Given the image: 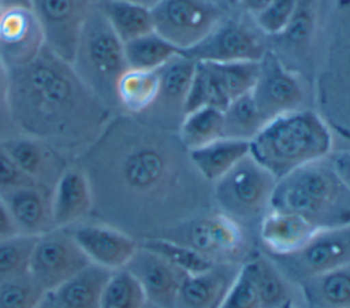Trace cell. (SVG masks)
<instances>
[{
    "instance_id": "cell-1",
    "label": "cell",
    "mask_w": 350,
    "mask_h": 308,
    "mask_svg": "<svg viewBox=\"0 0 350 308\" xmlns=\"http://www.w3.org/2000/svg\"><path fill=\"white\" fill-rule=\"evenodd\" d=\"M75 162L89 179L92 219L135 240L165 238L215 209L212 185L193 166L176 130L116 112Z\"/></svg>"
},
{
    "instance_id": "cell-2",
    "label": "cell",
    "mask_w": 350,
    "mask_h": 308,
    "mask_svg": "<svg viewBox=\"0 0 350 308\" xmlns=\"http://www.w3.org/2000/svg\"><path fill=\"white\" fill-rule=\"evenodd\" d=\"M8 99L19 134L41 140L75 160L116 114L46 45L30 63L7 70Z\"/></svg>"
},
{
    "instance_id": "cell-3",
    "label": "cell",
    "mask_w": 350,
    "mask_h": 308,
    "mask_svg": "<svg viewBox=\"0 0 350 308\" xmlns=\"http://www.w3.org/2000/svg\"><path fill=\"white\" fill-rule=\"evenodd\" d=\"M250 156L276 179L334 151V136L314 108H302L268 120L249 141Z\"/></svg>"
},
{
    "instance_id": "cell-4",
    "label": "cell",
    "mask_w": 350,
    "mask_h": 308,
    "mask_svg": "<svg viewBox=\"0 0 350 308\" xmlns=\"http://www.w3.org/2000/svg\"><path fill=\"white\" fill-rule=\"evenodd\" d=\"M271 208L295 214L317 230L349 226L350 190L324 157L278 179Z\"/></svg>"
},
{
    "instance_id": "cell-5",
    "label": "cell",
    "mask_w": 350,
    "mask_h": 308,
    "mask_svg": "<svg viewBox=\"0 0 350 308\" xmlns=\"http://www.w3.org/2000/svg\"><path fill=\"white\" fill-rule=\"evenodd\" d=\"M71 66L100 100L119 112L115 90L119 77L127 68L124 44L96 3L79 34Z\"/></svg>"
},
{
    "instance_id": "cell-6",
    "label": "cell",
    "mask_w": 350,
    "mask_h": 308,
    "mask_svg": "<svg viewBox=\"0 0 350 308\" xmlns=\"http://www.w3.org/2000/svg\"><path fill=\"white\" fill-rule=\"evenodd\" d=\"M278 179L250 153L212 183L215 209L224 214L256 238L257 227L271 209Z\"/></svg>"
},
{
    "instance_id": "cell-7",
    "label": "cell",
    "mask_w": 350,
    "mask_h": 308,
    "mask_svg": "<svg viewBox=\"0 0 350 308\" xmlns=\"http://www.w3.org/2000/svg\"><path fill=\"white\" fill-rule=\"evenodd\" d=\"M165 238L189 245L213 263L242 264L260 249L253 234L217 209L189 220Z\"/></svg>"
},
{
    "instance_id": "cell-8",
    "label": "cell",
    "mask_w": 350,
    "mask_h": 308,
    "mask_svg": "<svg viewBox=\"0 0 350 308\" xmlns=\"http://www.w3.org/2000/svg\"><path fill=\"white\" fill-rule=\"evenodd\" d=\"M257 74L258 62L197 60L183 114L205 105L224 110L234 99L253 89Z\"/></svg>"
},
{
    "instance_id": "cell-9",
    "label": "cell",
    "mask_w": 350,
    "mask_h": 308,
    "mask_svg": "<svg viewBox=\"0 0 350 308\" xmlns=\"http://www.w3.org/2000/svg\"><path fill=\"white\" fill-rule=\"evenodd\" d=\"M150 10L153 30L180 51L202 41L227 15L211 0H159Z\"/></svg>"
},
{
    "instance_id": "cell-10",
    "label": "cell",
    "mask_w": 350,
    "mask_h": 308,
    "mask_svg": "<svg viewBox=\"0 0 350 308\" xmlns=\"http://www.w3.org/2000/svg\"><path fill=\"white\" fill-rule=\"evenodd\" d=\"M246 16L226 15L202 41L182 53L194 60L260 62L269 47L253 19L246 21Z\"/></svg>"
},
{
    "instance_id": "cell-11",
    "label": "cell",
    "mask_w": 350,
    "mask_h": 308,
    "mask_svg": "<svg viewBox=\"0 0 350 308\" xmlns=\"http://www.w3.org/2000/svg\"><path fill=\"white\" fill-rule=\"evenodd\" d=\"M268 256L291 282L299 285L308 278L350 263V224L314 231L294 253Z\"/></svg>"
},
{
    "instance_id": "cell-12",
    "label": "cell",
    "mask_w": 350,
    "mask_h": 308,
    "mask_svg": "<svg viewBox=\"0 0 350 308\" xmlns=\"http://www.w3.org/2000/svg\"><path fill=\"white\" fill-rule=\"evenodd\" d=\"M256 105L265 122L306 107L305 86L297 71L291 70L268 48L258 62V74L252 89Z\"/></svg>"
},
{
    "instance_id": "cell-13",
    "label": "cell",
    "mask_w": 350,
    "mask_h": 308,
    "mask_svg": "<svg viewBox=\"0 0 350 308\" xmlns=\"http://www.w3.org/2000/svg\"><path fill=\"white\" fill-rule=\"evenodd\" d=\"M89 263L66 229H53L37 237L30 263V277L45 293H49Z\"/></svg>"
},
{
    "instance_id": "cell-14",
    "label": "cell",
    "mask_w": 350,
    "mask_h": 308,
    "mask_svg": "<svg viewBox=\"0 0 350 308\" xmlns=\"http://www.w3.org/2000/svg\"><path fill=\"white\" fill-rule=\"evenodd\" d=\"M94 0H31V10L44 33L45 45L72 62L79 34Z\"/></svg>"
},
{
    "instance_id": "cell-15",
    "label": "cell",
    "mask_w": 350,
    "mask_h": 308,
    "mask_svg": "<svg viewBox=\"0 0 350 308\" xmlns=\"http://www.w3.org/2000/svg\"><path fill=\"white\" fill-rule=\"evenodd\" d=\"M90 263L109 271L124 268L139 246V241L96 219H86L66 229Z\"/></svg>"
},
{
    "instance_id": "cell-16",
    "label": "cell",
    "mask_w": 350,
    "mask_h": 308,
    "mask_svg": "<svg viewBox=\"0 0 350 308\" xmlns=\"http://www.w3.org/2000/svg\"><path fill=\"white\" fill-rule=\"evenodd\" d=\"M44 47V33L31 8H1L0 62L5 70L30 63Z\"/></svg>"
},
{
    "instance_id": "cell-17",
    "label": "cell",
    "mask_w": 350,
    "mask_h": 308,
    "mask_svg": "<svg viewBox=\"0 0 350 308\" xmlns=\"http://www.w3.org/2000/svg\"><path fill=\"white\" fill-rule=\"evenodd\" d=\"M124 268L137 279L150 305L176 308L179 289L187 275L186 272L141 244Z\"/></svg>"
},
{
    "instance_id": "cell-18",
    "label": "cell",
    "mask_w": 350,
    "mask_h": 308,
    "mask_svg": "<svg viewBox=\"0 0 350 308\" xmlns=\"http://www.w3.org/2000/svg\"><path fill=\"white\" fill-rule=\"evenodd\" d=\"M0 142L27 177L51 189L72 162L49 144L29 136L18 134Z\"/></svg>"
},
{
    "instance_id": "cell-19",
    "label": "cell",
    "mask_w": 350,
    "mask_h": 308,
    "mask_svg": "<svg viewBox=\"0 0 350 308\" xmlns=\"http://www.w3.org/2000/svg\"><path fill=\"white\" fill-rule=\"evenodd\" d=\"M92 190L79 164L72 160L52 190V219L55 229H67L92 215Z\"/></svg>"
},
{
    "instance_id": "cell-20",
    "label": "cell",
    "mask_w": 350,
    "mask_h": 308,
    "mask_svg": "<svg viewBox=\"0 0 350 308\" xmlns=\"http://www.w3.org/2000/svg\"><path fill=\"white\" fill-rule=\"evenodd\" d=\"M52 190L42 185H30L0 194L21 234L38 237L55 229Z\"/></svg>"
},
{
    "instance_id": "cell-21",
    "label": "cell",
    "mask_w": 350,
    "mask_h": 308,
    "mask_svg": "<svg viewBox=\"0 0 350 308\" xmlns=\"http://www.w3.org/2000/svg\"><path fill=\"white\" fill-rule=\"evenodd\" d=\"M239 267V263H213L201 272L187 274L179 289L176 308H219Z\"/></svg>"
},
{
    "instance_id": "cell-22",
    "label": "cell",
    "mask_w": 350,
    "mask_h": 308,
    "mask_svg": "<svg viewBox=\"0 0 350 308\" xmlns=\"http://www.w3.org/2000/svg\"><path fill=\"white\" fill-rule=\"evenodd\" d=\"M317 231L295 214L269 209L257 227V242L261 251L273 256L290 255L301 249Z\"/></svg>"
},
{
    "instance_id": "cell-23",
    "label": "cell",
    "mask_w": 350,
    "mask_h": 308,
    "mask_svg": "<svg viewBox=\"0 0 350 308\" xmlns=\"http://www.w3.org/2000/svg\"><path fill=\"white\" fill-rule=\"evenodd\" d=\"M260 308H306L301 289L261 249L252 257Z\"/></svg>"
},
{
    "instance_id": "cell-24",
    "label": "cell",
    "mask_w": 350,
    "mask_h": 308,
    "mask_svg": "<svg viewBox=\"0 0 350 308\" xmlns=\"http://www.w3.org/2000/svg\"><path fill=\"white\" fill-rule=\"evenodd\" d=\"M249 153V141L230 137H220L204 146L189 151L193 166L211 185L227 174Z\"/></svg>"
},
{
    "instance_id": "cell-25",
    "label": "cell",
    "mask_w": 350,
    "mask_h": 308,
    "mask_svg": "<svg viewBox=\"0 0 350 308\" xmlns=\"http://www.w3.org/2000/svg\"><path fill=\"white\" fill-rule=\"evenodd\" d=\"M111 272L107 268L89 263L72 278L49 293L60 308H100L101 294Z\"/></svg>"
},
{
    "instance_id": "cell-26",
    "label": "cell",
    "mask_w": 350,
    "mask_h": 308,
    "mask_svg": "<svg viewBox=\"0 0 350 308\" xmlns=\"http://www.w3.org/2000/svg\"><path fill=\"white\" fill-rule=\"evenodd\" d=\"M306 308H350V263L299 285Z\"/></svg>"
},
{
    "instance_id": "cell-27",
    "label": "cell",
    "mask_w": 350,
    "mask_h": 308,
    "mask_svg": "<svg viewBox=\"0 0 350 308\" xmlns=\"http://www.w3.org/2000/svg\"><path fill=\"white\" fill-rule=\"evenodd\" d=\"M159 90L157 70L127 67L116 82L118 111L129 115H142L153 107Z\"/></svg>"
},
{
    "instance_id": "cell-28",
    "label": "cell",
    "mask_w": 350,
    "mask_h": 308,
    "mask_svg": "<svg viewBox=\"0 0 350 308\" xmlns=\"http://www.w3.org/2000/svg\"><path fill=\"white\" fill-rule=\"evenodd\" d=\"M319 0H298L295 12L287 27L278 36L271 37L287 56L304 59L312 47L319 21Z\"/></svg>"
},
{
    "instance_id": "cell-29",
    "label": "cell",
    "mask_w": 350,
    "mask_h": 308,
    "mask_svg": "<svg viewBox=\"0 0 350 308\" xmlns=\"http://www.w3.org/2000/svg\"><path fill=\"white\" fill-rule=\"evenodd\" d=\"M94 3L123 44L153 31V18L149 7L124 0H100Z\"/></svg>"
},
{
    "instance_id": "cell-30",
    "label": "cell",
    "mask_w": 350,
    "mask_h": 308,
    "mask_svg": "<svg viewBox=\"0 0 350 308\" xmlns=\"http://www.w3.org/2000/svg\"><path fill=\"white\" fill-rule=\"evenodd\" d=\"M176 134L187 151L223 137V110L205 105L183 114Z\"/></svg>"
},
{
    "instance_id": "cell-31",
    "label": "cell",
    "mask_w": 350,
    "mask_h": 308,
    "mask_svg": "<svg viewBox=\"0 0 350 308\" xmlns=\"http://www.w3.org/2000/svg\"><path fill=\"white\" fill-rule=\"evenodd\" d=\"M182 51L157 34L154 30L124 42L127 67L141 70H159Z\"/></svg>"
},
{
    "instance_id": "cell-32",
    "label": "cell",
    "mask_w": 350,
    "mask_h": 308,
    "mask_svg": "<svg viewBox=\"0 0 350 308\" xmlns=\"http://www.w3.org/2000/svg\"><path fill=\"white\" fill-rule=\"evenodd\" d=\"M265 123L252 90L234 99L223 110V137L250 141Z\"/></svg>"
},
{
    "instance_id": "cell-33",
    "label": "cell",
    "mask_w": 350,
    "mask_h": 308,
    "mask_svg": "<svg viewBox=\"0 0 350 308\" xmlns=\"http://www.w3.org/2000/svg\"><path fill=\"white\" fill-rule=\"evenodd\" d=\"M148 300L137 279L126 270L111 272L101 300L100 308H146Z\"/></svg>"
},
{
    "instance_id": "cell-34",
    "label": "cell",
    "mask_w": 350,
    "mask_h": 308,
    "mask_svg": "<svg viewBox=\"0 0 350 308\" xmlns=\"http://www.w3.org/2000/svg\"><path fill=\"white\" fill-rule=\"evenodd\" d=\"M37 237L15 234L0 241V282L30 274Z\"/></svg>"
},
{
    "instance_id": "cell-35",
    "label": "cell",
    "mask_w": 350,
    "mask_h": 308,
    "mask_svg": "<svg viewBox=\"0 0 350 308\" xmlns=\"http://www.w3.org/2000/svg\"><path fill=\"white\" fill-rule=\"evenodd\" d=\"M145 248L156 252L167 261L186 274H196L206 270L213 261L204 257L201 253L194 251L186 244L168 240V238H152L139 242Z\"/></svg>"
},
{
    "instance_id": "cell-36",
    "label": "cell",
    "mask_w": 350,
    "mask_h": 308,
    "mask_svg": "<svg viewBox=\"0 0 350 308\" xmlns=\"http://www.w3.org/2000/svg\"><path fill=\"white\" fill-rule=\"evenodd\" d=\"M46 293L30 274L0 282V308H36Z\"/></svg>"
},
{
    "instance_id": "cell-37",
    "label": "cell",
    "mask_w": 350,
    "mask_h": 308,
    "mask_svg": "<svg viewBox=\"0 0 350 308\" xmlns=\"http://www.w3.org/2000/svg\"><path fill=\"white\" fill-rule=\"evenodd\" d=\"M219 308H260L254 270L250 259L241 264L239 271Z\"/></svg>"
},
{
    "instance_id": "cell-38",
    "label": "cell",
    "mask_w": 350,
    "mask_h": 308,
    "mask_svg": "<svg viewBox=\"0 0 350 308\" xmlns=\"http://www.w3.org/2000/svg\"><path fill=\"white\" fill-rule=\"evenodd\" d=\"M298 0H272L260 14L253 19L257 29L265 37H275L280 34L290 23Z\"/></svg>"
},
{
    "instance_id": "cell-39",
    "label": "cell",
    "mask_w": 350,
    "mask_h": 308,
    "mask_svg": "<svg viewBox=\"0 0 350 308\" xmlns=\"http://www.w3.org/2000/svg\"><path fill=\"white\" fill-rule=\"evenodd\" d=\"M30 185H38L27 177L14 162L10 153L0 142V194Z\"/></svg>"
},
{
    "instance_id": "cell-40",
    "label": "cell",
    "mask_w": 350,
    "mask_h": 308,
    "mask_svg": "<svg viewBox=\"0 0 350 308\" xmlns=\"http://www.w3.org/2000/svg\"><path fill=\"white\" fill-rule=\"evenodd\" d=\"M18 134L10 108L8 75L5 67L0 62V141H5Z\"/></svg>"
},
{
    "instance_id": "cell-41",
    "label": "cell",
    "mask_w": 350,
    "mask_h": 308,
    "mask_svg": "<svg viewBox=\"0 0 350 308\" xmlns=\"http://www.w3.org/2000/svg\"><path fill=\"white\" fill-rule=\"evenodd\" d=\"M327 157L338 177L350 190V148L334 149Z\"/></svg>"
},
{
    "instance_id": "cell-42",
    "label": "cell",
    "mask_w": 350,
    "mask_h": 308,
    "mask_svg": "<svg viewBox=\"0 0 350 308\" xmlns=\"http://www.w3.org/2000/svg\"><path fill=\"white\" fill-rule=\"evenodd\" d=\"M15 234H21L14 223V219L11 214L8 212L5 204L0 198V241L5 240L8 237H12Z\"/></svg>"
},
{
    "instance_id": "cell-43",
    "label": "cell",
    "mask_w": 350,
    "mask_h": 308,
    "mask_svg": "<svg viewBox=\"0 0 350 308\" xmlns=\"http://www.w3.org/2000/svg\"><path fill=\"white\" fill-rule=\"evenodd\" d=\"M272 0H237L235 5L247 16L254 18L260 14Z\"/></svg>"
},
{
    "instance_id": "cell-44",
    "label": "cell",
    "mask_w": 350,
    "mask_h": 308,
    "mask_svg": "<svg viewBox=\"0 0 350 308\" xmlns=\"http://www.w3.org/2000/svg\"><path fill=\"white\" fill-rule=\"evenodd\" d=\"M12 7L31 8V0H0V8H12Z\"/></svg>"
},
{
    "instance_id": "cell-45",
    "label": "cell",
    "mask_w": 350,
    "mask_h": 308,
    "mask_svg": "<svg viewBox=\"0 0 350 308\" xmlns=\"http://www.w3.org/2000/svg\"><path fill=\"white\" fill-rule=\"evenodd\" d=\"M36 308H60V307L56 304L53 296H52L51 293H46V294L41 298V301L37 304Z\"/></svg>"
},
{
    "instance_id": "cell-46",
    "label": "cell",
    "mask_w": 350,
    "mask_h": 308,
    "mask_svg": "<svg viewBox=\"0 0 350 308\" xmlns=\"http://www.w3.org/2000/svg\"><path fill=\"white\" fill-rule=\"evenodd\" d=\"M94 1H100V0H94ZM124 1H131V3H137V4H141V5L152 8L159 0H124Z\"/></svg>"
},
{
    "instance_id": "cell-47",
    "label": "cell",
    "mask_w": 350,
    "mask_h": 308,
    "mask_svg": "<svg viewBox=\"0 0 350 308\" xmlns=\"http://www.w3.org/2000/svg\"><path fill=\"white\" fill-rule=\"evenodd\" d=\"M211 1L216 3L217 5H220V7H223V8H227V5H228V4H231V1H230V0H211Z\"/></svg>"
},
{
    "instance_id": "cell-48",
    "label": "cell",
    "mask_w": 350,
    "mask_h": 308,
    "mask_svg": "<svg viewBox=\"0 0 350 308\" xmlns=\"http://www.w3.org/2000/svg\"><path fill=\"white\" fill-rule=\"evenodd\" d=\"M231 1V5H235V3H237V0H230Z\"/></svg>"
},
{
    "instance_id": "cell-49",
    "label": "cell",
    "mask_w": 350,
    "mask_h": 308,
    "mask_svg": "<svg viewBox=\"0 0 350 308\" xmlns=\"http://www.w3.org/2000/svg\"><path fill=\"white\" fill-rule=\"evenodd\" d=\"M146 308H156V307H153V305H150V304L148 303V307H146Z\"/></svg>"
},
{
    "instance_id": "cell-50",
    "label": "cell",
    "mask_w": 350,
    "mask_h": 308,
    "mask_svg": "<svg viewBox=\"0 0 350 308\" xmlns=\"http://www.w3.org/2000/svg\"><path fill=\"white\" fill-rule=\"evenodd\" d=\"M0 11H1V8H0Z\"/></svg>"
},
{
    "instance_id": "cell-51",
    "label": "cell",
    "mask_w": 350,
    "mask_h": 308,
    "mask_svg": "<svg viewBox=\"0 0 350 308\" xmlns=\"http://www.w3.org/2000/svg\"><path fill=\"white\" fill-rule=\"evenodd\" d=\"M334 1H336V0H334Z\"/></svg>"
}]
</instances>
